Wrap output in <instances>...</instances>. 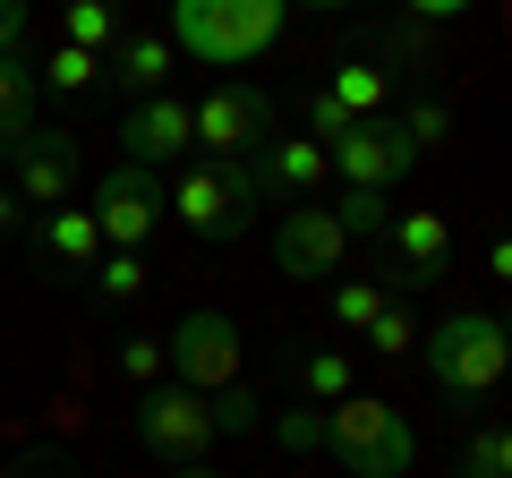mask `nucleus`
<instances>
[{"instance_id":"obj_1","label":"nucleus","mask_w":512,"mask_h":478,"mask_svg":"<svg viewBox=\"0 0 512 478\" xmlns=\"http://www.w3.org/2000/svg\"><path fill=\"white\" fill-rule=\"evenodd\" d=\"M325 453L350 478H410L419 470V427L376 393H342V402H325Z\"/></svg>"},{"instance_id":"obj_2","label":"nucleus","mask_w":512,"mask_h":478,"mask_svg":"<svg viewBox=\"0 0 512 478\" xmlns=\"http://www.w3.org/2000/svg\"><path fill=\"white\" fill-rule=\"evenodd\" d=\"M282 9L291 0H171V43L205 69H239V60L274 52Z\"/></svg>"},{"instance_id":"obj_3","label":"nucleus","mask_w":512,"mask_h":478,"mask_svg":"<svg viewBox=\"0 0 512 478\" xmlns=\"http://www.w3.org/2000/svg\"><path fill=\"white\" fill-rule=\"evenodd\" d=\"M504 376H512V342H504L495 316H444L427 333V385L444 402H487Z\"/></svg>"},{"instance_id":"obj_4","label":"nucleus","mask_w":512,"mask_h":478,"mask_svg":"<svg viewBox=\"0 0 512 478\" xmlns=\"http://www.w3.org/2000/svg\"><path fill=\"white\" fill-rule=\"evenodd\" d=\"M256 205H265L256 163H188L180 180H171V214L197 239H239L256 222Z\"/></svg>"},{"instance_id":"obj_5","label":"nucleus","mask_w":512,"mask_h":478,"mask_svg":"<svg viewBox=\"0 0 512 478\" xmlns=\"http://www.w3.org/2000/svg\"><path fill=\"white\" fill-rule=\"evenodd\" d=\"M444 274H453V222L436 205H393V222H384V291L402 299Z\"/></svg>"},{"instance_id":"obj_6","label":"nucleus","mask_w":512,"mask_h":478,"mask_svg":"<svg viewBox=\"0 0 512 478\" xmlns=\"http://www.w3.org/2000/svg\"><path fill=\"white\" fill-rule=\"evenodd\" d=\"M163 214H171L163 171H146V163H111L103 180H94V222H103V248H146Z\"/></svg>"},{"instance_id":"obj_7","label":"nucleus","mask_w":512,"mask_h":478,"mask_svg":"<svg viewBox=\"0 0 512 478\" xmlns=\"http://www.w3.org/2000/svg\"><path fill=\"white\" fill-rule=\"evenodd\" d=\"M214 436H222V427H214V410H205V393H188V385L137 393V444L163 453L171 470H180V461H205V444H214Z\"/></svg>"},{"instance_id":"obj_8","label":"nucleus","mask_w":512,"mask_h":478,"mask_svg":"<svg viewBox=\"0 0 512 478\" xmlns=\"http://www.w3.org/2000/svg\"><path fill=\"white\" fill-rule=\"evenodd\" d=\"M274 137V94L265 86H214L197 103V146H214V163H248Z\"/></svg>"},{"instance_id":"obj_9","label":"nucleus","mask_w":512,"mask_h":478,"mask_svg":"<svg viewBox=\"0 0 512 478\" xmlns=\"http://www.w3.org/2000/svg\"><path fill=\"white\" fill-rule=\"evenodd\" d=\"M325 154H333V180L342 188H393L410 163H419V146L402 137V120H384V111L376 120H350Z\"/></svg>"},{"instance_id":"obj_10","label":"nucleus","mask_w":512,"mask_h":478,"mask_svg":"<svg viewBox=\"0 0 512 478\" xmlns=\"http://www.w3.org/2000/svg\"><path fill=\"white\" fill-rule=\"evenodd\" d=\"M274 265H282L291 282H333V274L350 265V231L333 222V205H325V197L282 214V231H274Z\"/></svg>"},{"instance_id":"obj_11","label":"nucleus","mask_w":512,"mask_h":478,"mask_svg":"<svg viewBox=\"0 0 512 478\" xmlns=\"http://www.w3.org/2000/svg\"><path fill=\"white\" fill-rule=\"evenodd\" d=\"M171 376H180L188 393H222V385H239V325H231L222 308L180 316V333H171Z\"/></svg>"},{"instance_id":"obj_12","label":"nucleus","mask_w":512,"mask_h":478,"mask_svg":"<svg viewBox=\"0 0 512 478\" xmlns=\"http://www.w3.org/2000/svg\"><path fill=\"white\" fill-rule=\"evenodd\" d=\"M197 146V103H180V94H146V103L120 120V163H146V171H171L180 154Z\"/></svg>"},{"instance_id":"obj_13","label":"nucleus","mask_w":512,"mask_h":478,"mask_svg":"<svg viewBox=\"0 0 512 478\" xmlns=\"http://www.w3.org/2000/svg\"><path fill=\"white\" fill-rule=\"evenodd\" d=\"M248 163H256V188H265V197H291V205H316L325 180H333V154L316 146V137H265Z\"/></svg>"},{"instance_id":"obj_14","label":"nucleus","mask_w":512,"mask_h":478,"mask_svg":"<svg viewBox=\"0 0 512 478\" xmlns=\"http://www.w3.org/2000/svg\"><path fill=\"white\" fill-rule=\"evenodd\" d=\"M9 154H18V197L26 205H43V214L69 205V188H77V137L69 129H26Z\"/></svg>"},{"instance_id":"obj_15","label":"nucleus","mask_w":512,"mask_h":478,"mask_svg":"<svg viewBox=\"0 0 512 478\" xmlns=\"http://www.w3.org/2000/svg\"><path fill=\"white\" fill-rule=\"evenodd\" d=\"M35 248H43V265H52V274H94V265L111 257L94 205H52V214H43V231H35Z\"/></svg>"},{"instance_id":"obj_16","label":"nucleus","mask_w":512,"mask_h":478,"mask_svg":"<svg viewBox=\"0 0 512 478\" xmlns=\"http://www.w3.org/2000/svg\"><path fill=\"white\" fill-rule=\"evenodd\" d=\"M171 60H180V43H171V35H137V26H128V35L103 52V86H120V94L146 103V94L171 86Z\"/></svg>"},{"instance_id":"obj_17","label":"nucleus","mask_w":512,"mask_h":478,"mask_svg":"<svg viewBox=\"0 0 512 478\" xmlns=\"http://www.w3.org/2000/svg\"><path fill=\"white\" fill-rule=\"evenodd\" d=\"M35 111H43V77H35V60H26V52H9V60H0V137L18 146L26 129H43Z\"/></svg>"},{"instance_id":"obj_18","label":"nucleus","mask_w":512,"mask_h":478,"mask_svg":"<svg viewBox=\"0 0 512 478\" xmlns=\"http://www.w3.org/2000/svg\"><path fill=\"white\" fill-rule=\"evenodd\" d=\"M120 35H128V0H69L60 9V43H77V52H111Z\"/></svg>"},{"instance_id":"obj_19","label":"nucleus","mask_w":512,"mask_h":478,"mask_svg":"<svg viewBox=\"0 0 512 478\" xmlns=\"http://www.w3.org/2000/svg\"><path fill=\"white\" fill-rule=\"evenodd\" d=\"M325 94L350 111V120H376L384 94H393V69H376V60H342V69L325 77Z\"/></svg>"},{"instance_id":"obj_20","label":"nucleus","mask_w":512,"mask_h":478,"mask_svg":"<svg viewBox=\"0 0 512 478\" xmlns=\"http://www.w3.org/2000/svg\"><path fill=\"white\" fill-rule=\"evenodd\" d=\"M384 308H393L384 274H342V282H333V325H342V333H367Z\"/></svg>"},{"instance_id":"obj_21","label":"nucleus","mask_w":512,"mask_h":478,"mask_svg":"<svg viewBox=\"0 0 512 478\" xmlns=\"http://www.w3.org/2000/svg\"><path fill=\"white\" fill-rule=\"evenodd\" d=\"M35 77H43V94H86V86H103V52H77V43H60V52L35 60Z\"/></svg>"},{"instance_id":"obj_22","label":"nucleus","mask_w":512,"mask_h":478,"mask_svg":"<svg viewBox=\"0 0 512 478\" xmlns=\"http://www.w3.org/2000/svg\"><path fill=\"white\" fill-rule=\"evenodd\" d=\"M333 222H342L350 239H384V222H393V197H384V188H342V197H333Z\"/></svg>"},{"instance_id":"obj_23","label":"nucleus","mask_w":512,"mask_h":478,"mask_svg":"<svg viewBox=\"0 0 512 478\" xmlns=\"http://www.w3.org/2000/svg\"><path fill=\"white\" fill-rule=\"evenodd\" d=\"M146 248H111V257L103 265H94V299H111V308H120V299H137V291H146Z\"/></svg>"},{"instance_id":"obj_24","label":"nucleus","mask_w":512,"mask_h":478,"mask_svg":"<svg viewBox=\"0 0 512 478\" xmlns=\"http://www.w3.org/2000/svg\"><path fill=\"white\" fill-rule=\"evenodd\" d=\"M120 376L154 393V385L171 376V342H154V333H128V342H120Z\"/></svg>"},{"instance_id":"obj_25","label":"nucleus","mask_w":512,"mask_h":478,"mask_svg":"<svg viewBox=\"0 0 512 478\" xmlns=\"http://www.w3.org/2000/svg\"><path fill=\"white\" fill-rule=\"evenodd\" d=\"M299 385H308L316 410L342 402V393H350V359H342V350H308V359H299Z\"/></svg>"},{"instance_id":"obj_26","label":"nucleus","mask_w":512,"mask_h":478,"mask_svg":"<svg viewBox=\"0 0 512 478\" xmlns=\"http://www.w3.org/2000/svg\"><path fill=\"white\" fill-rule=\"evenodd\" d=\"M359 342H367V350H376V359H410V342H419V316H410V308H402V299H393V308H384V316H376V325H367V333H359Z\"/></svg>"},{"instance_id":"obj_27","label":"nucleus","mask_w":512,"mask_h":478,"mask_svg":"<svg viewBox=\"0 0 512 478\" xmlns=\"http://www.w3.org/2000/svg\"><path fill=\"white\" fill-rule=\"evenodd\" d=\"M402 137H410V146H444V137H453V103H436V94H419V103H410L402 111Z\"/></svg>"},{"instance_id":"obj_28","label":"nucleus","mask_w":512,"mask_h":478,"mask_svg":"<svg viewBox=\"0 0 512 478\" xmlns=\"http://www.w3.org/2000/svg\"><path fill=\"white\" fill-rule=\"evenodd\" d=\"M274 444H282V453H325V410H282V419H274Z\"/></svg>"},{"instance_id":"obj_29","label":"nucleus","mask_w":512,"mask_h":478,"mask_svg":"<svg viewBox=\"0 0 512 478\" xmlns=\"http://www.w3.org/2000/svg\"><path fill=\"white\" fill-rule=\"evenodd\" d=\"M205 410H214V427H222V436H248V427H256V393H248V385L205 393Z\"/></svg>"},{"instance_id":"obj_30","label":"nucleus","mask_w":512,"mask_h":478,"mask_svg":"<svg viewBox=\"0 0 512 478\" xmlns=\"http://www.w3.org/2000/svg\"><path fill=\"white\" fill-rule=\"evenodd\" d=\"M299 120H308V137H316V146H333V137H342V129H350V111H342V103H333V94H325V86H316V94H308V103H299Z\"/></svg>"},{"instance_id":"obj_31","label":"nucleus","mask_w":512,"mask_h":478,"mask_svg":"<svg viewBox=\"0 0 512 478\" xmlns=\"http://www.w3.org/2000/svg\"><path fill=\"white\" fill-rule=\"evenodd\" d=\"M26 26H35V0H0V60L26 52Z\"/></svg>"},{"instance_id":"obj_32","label":"nucleus","mask_w":512,"mask_h":478,"mask_svg":"<svg viewBox=\"0 0 512 478\" xmlns=\"http://www.w3.org/2000/svg\"><path fill=\"white\" fill-rule=\"evenodd\" d=\"M461 478H504V461H495V427H478L470 453H461Z\"/></svg>"},{"instance_id":"obj_33","label":"nucleus","mask_w":512,"mask_h":478,"mask_svg":"<svg viewBox=\"0 0 512 478\" xmlns=\"http://www.w3.org/2000/svg\"><path fill=\"white\" fill-rule=\"evenodd\" d=\"M487 274H495V282H512V231H504V239H487Z\"/></svg>"},{"instance_id":"obj_34","label":"nucleus","mask_w":512,"mask_h":478,"mask_svg":"<svg viewBox=\"0 0 512 478\" xmlns=\"http://www.w3.org/2000/svg\"><path fill=\"white\" fill-rule=\"evenodd\" d=\"M461 9H470V0H410V18H427V26H436V18H461Z\"/></svg>"},{"instance_id":"obj_35","label":"nucleus","mask_w":512,"mask_h":478,"mask_svg":"<svg viewBox=\"0 0 512 478\" xmlns=\"http://www.w3.org/2000/svg\"><path fill=\"white\" fill-rule=\"evenodd\" d=\"M9 222H18V188L0 180V231H9Z\"/></svg>"},{"instance_id":"obj_36","label":"nucleus","mask_w":512,"mask_h":478,"mask_svg":"<svg viewBox=\"0 0 512 478\" xmlns=\"http://www.w3.org/2000/svg\"><path fill=\"white\" fill-rule=\"evenodd\" d=\"M495 461H504V478H512V427H495Z\"/></svg>"},{"instance_id":"obj_37","label":"nucleus","mask_w":512,"mask_h":478,"mask_svg":"<svg viewBox=\"0 0 512 478\" xmlns=\"http://www.w3.org/2000/svg\"><path fill=\"white\" fill-rule=\"evenodd\" d=\"M171 478H222V470H205V461H180V470H171Z\"/></svg>"},{"instance_id":"obj_38","label":"nucleus","mask_w":512,"mask_h":478,"mask_svg":"<svg viewBox=\"0 0 512 478\" xmlns=\"http://www.w3.org/2000/svg\"><path fill=\"white\" fill-rule=\"evenodd\" d=\"M308 9H350V0H308Z\"/></svg>"},{"instance_id":"obj_39","label":"nucleus","mask_w":512,"mask_h":478,"mask_svg":"<svg viewBox=\"0 0 512 478\" xmlns=\"http://www.w3.org/2000/svg\"><path fill=\"white\" fill-rule=\"evenodd\" d=\"M9 478H52V470H9Z\"/></svg>"},{"instance_id":"obj_40","label":"nucleus","mask_w":512,"mask_h":478,"mask_svg":"<svg viewBox=\"0 0 512 478\" xmlns=\"http://www.w3.org/2000/svg\"><path fill=\"white\" fill-rule=\"evenodd\" d=\"M504 342H512V308H504Z\"/></svg>"},{"instance_id":"obj_41","label":"nucleus","mask_w":512,"mask_h":478,"mask_svg":"<svg viewBox=\"0 0 512 478\" xmlns=\"http://www.w3.org/2000/svg\"><path fill=\"white\" fill-rule=\"evenodd\" d=\"M0 154H9V137H0Z\"/></svg>"}]
</instances>
